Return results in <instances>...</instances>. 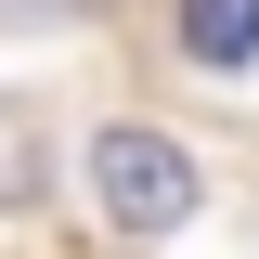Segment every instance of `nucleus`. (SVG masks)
<instances>
[{
    "label": "nucleus",
    "mask_w": 259,
    "mask_h": 259,
    "mask_svg": "<svg viewBox=\"0 0 259 259\" xmlns=\"http://www.w3.org/2000/svg\"><path fill=\"white\" fill-rule=\"evenodd\" d=\"M91 194H104L117 233H168V221H194V156L156 143V130H104L91 143Z\"/></svg>",
    "instance_id": "f257e3e1"
},
{
    "label": "nucleus",
    "mask_w": 259,
    "mask_h": 259,
    "mask_svg": "<svg viewBox=\"0 0 259 259\" xmlns=\"http://www.w3.org/2000/svg\"><path fill=\"white\" fill-rule=\"evenodd\" d=\"M182 52L194 65H246L259 52V0H182Z\"/></svg>",
    "instance_id": "f03ea898"
}]
</instances>
